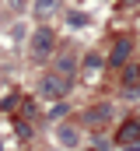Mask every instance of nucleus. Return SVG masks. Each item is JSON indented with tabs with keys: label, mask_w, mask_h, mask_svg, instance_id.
Returning <instances> with one entry per match:
<instances>
[{
	"label": "nucleus",
	"mask_w": 140,
	"mask_h": 151,
	"mask_svg": "<svg viewBox=\"0 0 140 151\" xmlns=\"http://www.w3.org/2000/svg\"><path fill=\"white\" fill-rule=\"evenodd\" d=\"M109 119H112V106H95V109H88V116H84V127L102 130Z\"/></svg>",
	"instance_id": "obj_4"
},
{
	"label": "nucleus",
	"mask_w": 140,
	"mask_h": 151,
	"mask_svg": "<svg viewBox=\"0 0 140 151\" xmlns=\"http://www.w3.org/2000/svg\"><path fill=\"white\" fill-rule=\"evenodd\" d=\"M116 141H119L123 148H130L133 141H140V119H130V123H123V127H119V134H116Z\"/></svg>",
	"instance_id": "obj_5"
},
{
	"label": "nucleus",
	"mask_w": 140,
	"mask_h": 151,
	"mask_svg": "<svg viewBox=\"0 0 140 151\" xmlns=\"http://www.w3.org/2000/svg\"><path fill=\"white\" fill-rule=\"evenodd\" d=\"M74 70H77V63H74L70 56H63V60H56V74H63V77H70V74H74Z\"/></svg>",
	"instance_id": "obj_8"
},
{
	"label": "nucleus",
	"mask_w": 140,
	"mask_h": 151,
	"mask_svg": "<svg viewBox=\"0 0 140 151\" xmlns=\"http://www.w3.org/2000/svg\"><path fill=\"white\" fill-rule=\"evenodd\" d=\"M53 46H56V32H53L49 25L35 28V35H32V60H46V56L53 53Z\"/></svg>",
	"instance_id": "obj_1"
},
{
	"label": "nucleus",
	"mask_w": 140,
	"mask_h": 151,
	"mask_svg": "<svg viewBox=\"0 0 140 151\" xmlns=\"http://www.w3.org/2000/svg\"><path fill=\"white\" fill-rule=\"evenodd\" d=\"M84 67H88V70H95V67H102V60H98V53H91V56L84 60Z\"/></svg>",
	"instance_id": "obj_11"
},
{
	"label": "nucleus",
	"mask_w": 140,
	"mask_h": 151,
	"mask_svg": "<svg viewBox=\"0 0 140 151\" xmlns=\"http://www.w3.org/2000/svg\"><path fill=\"white\" fill-rule=\"evenodd\" d=\"M130 56H133V39L119 35L116 42H112V56H109V63H112V67H123Z\"/></svg>",
	"instance_id": "obj_3"
},
{
	"label": "nucleus",
	"mask_w": 140,
	"mask_h": 151,
	"mask_svg": "<svg viewBox=\"0 0 140 151\" xmlns=\"http://www.w3.org/2000/svg\"><path fill=\"white\" fill-rule=\"evenodd\" d=\"M56 137H60V144L77 148V130H74V127H60V130H56Z\"/></svg>",
	"instance_id": "obj_6"
},
{
	"label": "nucleus",
	"mask_w": 140,
	"mask_h": 151,
	"mask_svg": "<svg viewBox=\"0 0 140 151\" xmlns=\"http://www.w3.org/2000/svg\"><path fill=\"white\" fill-rule=\"evenodd\" d=\"M88 151H91V148H88Z\"/></svg>",
	"instance_id": "obj_13"
},
{
	"label": "nucleus",
	"mask_w": 140,
	"mask_h": 151,
	"mask_svg": "<svg viewBox=\"0 0 140 151\" xmlns=\"http://www.w3.org/2000/svg\"><path fill=\"white\" fill-rule=\"evenodd\" d=\"M14 130H18V137H21V141H28V137H32V127H28V123H21V119L14 123Z\"/></svg>",
	"instance_id": "obj_10"
},
{
	"label": "nucleus",
	"mask_w": 140,
	"mask_h": 151,
	"mask_svg": "<svg viewBox=\"0 0 140 151\" xmlns=\"http://www.w3.org/2000/svg\"><path fill=\"white\" fill-rule=\"evenodd\" d=\"M67 91H70V77H63V74H46L42 84H39L42 99H63Z\"/></svg>",
	"instance_id": "obj_2"
},
{
	"label": "nucleus",
	"mask_w": 140,
	"mask_h": 151,
	"mask_svg": "<svg viewBox=\"0 0 140 151\" xmlns=\"http://www.w3.org/2000/svg\"><path fill=\"white\" fill-rule=\"evenodd\" d=\"M56 7H60L56 0H39V4H35V14H39V18H53Z\"/></svg>",
	"instance_id": "obj_7"
},
{
	"label": "nucleus",
	"mask_w": 140,
	"mask_h": 151,
	"mask_svg": "<svg viewBox=\"0 0 140 151\" xmlns=\"http://www.w3.org/2000/svg\"><path fill=\"white\" fill-rule=\"evenodd\" d=\"M63 113H67V106L60 102V106H53V113H49V116H53V119H63Z\"/></svg>",
	"instance_id": "obj_12"
},
{
	"label": "nucleus",
	"mask_w": 140,
	"mask_h": 151,
	"mask_svg": "<svg viewBox=\"0 0 140 151\" xmlns=\"http://www.w3.org/2000/svg\"><path fill=\"white\" fill-rule=\"evenodd\" d=\"M67 25H70V28H84V25H88V14H77V11H70V14H67Z\"/></svg>",
	"instance_id": "obj_9"
}]
</instances>
